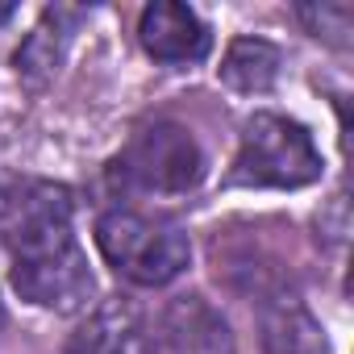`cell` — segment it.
I'll return each mask as SVG.
<instances>
[{
  "instance_id": "obj_1",
  "label": "cell",
  "mask_w": 354,
  "mask_h": 354,
  "mask_svg": "<svg viewBox=\"0 0 354 354\" xmlns=\"http://www.w3.org/2000/svg\"><path fill=\"white\" fill-rule=\"evenodd\" d=\"M71 188L0 171V246L9 250V283L21 300L50 313H80L96 296L88 254L75 242Z\"/></svg>"
},
{
  "instance_id": "obj_2",
  "label": "cell",
  "mask_w": 354,
  "mask_h": 354,
  "mask_svg": "<svg viewBox=\"0 0 354 354\" xmlns=\"http://www.w3.org/2000/svg\"><path fill=\"white\" fill-rule=\"evenodd\" d=\"M96 246L104 263L138 288H162L180 279L192 259V242L175 221L146 217L133 209H109L96 221Z\"/></svg>"
},
{
  "instance_id": "obj_3",
  "label": "cell",
  "mask_w": 354,
  "mask_h": 354,
  "mask_svg": "<svg viewBox=\"0 0 354 354\" xmlns=\"http://www.w3.org/2000/svg\"><path fill=\"white\" fill-rule=\"evenodd\" d=\"M321 180V154L313 133L279 113H254L242 125L230 184L238 188H304Z\"/></svg>"
},
{
  "instance_id": "obj_4",
  "label": "cell",
  "mask_w": 354,
  "mask_h": 354,
  "mask_svg": "<svg viewBox=\"0 0 354 354\" xmlns=\"http://www.w3.org/2000/svg\"><path fill=\"white\" fill-rule=\"evenodd\" d=\"M201 175L205 154L196 138L175 121H154L138 129L129 146L109 162V180L142 196H184L201 184Z\"/></svg>"
},
{
  "instance_id": "obj_5",
  "label": "cell",
  "mask_w": 354,
  "mask_h": 354,
  "mask_svg": "<svg viewBox=\"0 0 354 354\" xmlns=\"http://www.w3.org/2000/svg\"><path fill=\"white\" fill-rule=\"evenodd\" d=\"M138 42L154 63L184 67V63H201L209 55L213 34L188 5H180V0H154V5L142 9Z\"/></svg>"
},
{
  "instance_id": "obj_6",
  "label": "cell",
  "mask_w": 354,
  "mask_h": 354,
  "mask_svg": "<svg viewBox=\"0 0 354 354\" xmlns=\"http://www.w3.org/2000/svg\"><path fill=\"white\" fill-rule=\"evenodd\" d=\"M67 354H158L133 300H104L67 342Z\"/></svg>"
},
{
  "instance_id": "obj_7",
  "label": "cell",
  "mask_w": 354,
  "mask_h": 354,
  "mask_svg": "<svg viewBox=\"0 0 354 354\" xmlns=\"http://www.w3.org/2000/svg\"><path fill=\"white\" fill-rule=\"evenodd\" d=\"M80 13H71V9H46V17H42V26L17 46V55H13V67H17V75L30 84V88H42V84H50L55 80V71H59V63H63V50H67V38H71V21H75Z\"/></svg>"
},
{
  "instance_id": "obj_8",
  "label": "cell",
  "mask_w": 354,
  "mask_h": 354,
  "mask_svg": "<svg viewBox=\"0 0 354 354\" xmlns=\"http://www.w3.org/2000/svg\"><path fill=\"white\" fill-rule=\"evenodd\" d=\"M263 346L267 354H325L321 325L300 300H271L263 313Z\"/></svg>"
},
{
  "instance_id": "obj_9",
  "label": "cell",
  "mask_w": 354,
  "mask_h": 354,
  "mask_svg": "<svg viewBox=\"0 0 354 354\" xmlns=\"http://www.w3.org/2000/svg\"><path fill=\"white\" fill-rule=\"evenodd\" d=\"M275 80H279V50L271 42H263V38L230 42V50L221 59V84L225 88L254 96V92H267Z\"/></svg>"
},
{
  "instance_id": "obj_10",
  "label": "cell",
  "mask_w": 354,
  "mask_h": 354,
  "mask_svg": "<svg viewBox=\"0 0 354 354\" xmlns=\"http://www.w3.org/2000/svg\"><path fill=\"white\" fill-rule=\"evenodd\" d=\"M296 17L304 21V30L313 38H325L333 46H350V30H354V9L346 0H321V5H300Z\"/></svg>"
},
{
  "instance_id": "obj_11",
  "label": "cell",
  "mask_w": 354,
  "mask_h": 354,
  "mask_svg": "<svg viewBox=\"0 0 354 354\" xmlns=\"http://www.w3.org/2000/svg\"><path fill=\"white\" fill-rule=\"evenodd\" d=\"M13 13H17V5H0V26H5V21H9Z\"/></svg>"
}]
</instances>
